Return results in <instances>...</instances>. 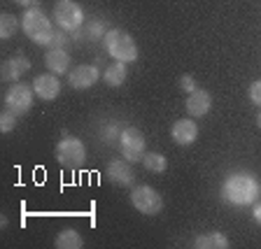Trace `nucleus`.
Instances as JSON below:
<instances>
[{
    "mask_svg": "<svg viewBox=\"0 0 261 249\" xmlns=\"http://www.w3.org/2000/svg\"><path fill=\"white\" fill-rule=\"evenodd\" d=\"M31 70V61L26 59V56L16 54L12 56V59H7L5 63H3V68H0V75H3V81H19V77L23 75V72Z\"/></svg>",
    "mask_w": 261,
    "mask_h": 249,
    "instance_id": "f8f14e48",
    "label": "nucleus"
},
{
    "mask_svg": "<svg viewBox=\"0 0 261 249\" xmlns=\"http://www.w3.org/2000/svg\"><path fill=\"white\" fill-rule=\"evenodd\" d=\"M98 77H100V72H98L96 65H77V68L70 70L68 81H70V87L77 89V91H87V89H91L98 81Z\"/></svg>",
    "mask_w": 261,
    "mask_h": 249,
    "instance_id": "1a4fd4ad",
    "label": "nucleus"
},
{
    "mask_svg": "<svg viewBox=\"0 0 261 249\" xmlns=\"http://www.w3.org/2000/svg\"><path fill=\"white\" fill-rule=\"evenodd\" d=\"M33 96H35L33 87H28L23 81H14L5 93V109L14 112L16 117H21L33 107Z\"/></svg>",
    "mask_w": 261,
    "mask_h": 249,
    "instance_id": "39448f33",
    "label": "nucleus"
},
{
    "mask_svg": "<svg viewBox=\"0 0 261 249\" xmlns=\"http://www.w3.org/2000/svg\"><path fill=\"white\" fill-rule=\"evenodd\" d=\"M54 19L63 31L75 33L84 23V12H82V7L75 0H59L54 7Z\"/></svg>",
    "mask_w": 261,
    "mask_h": 249,
    "instance_id": "423d86ee",
    "label": "nucleus"
},
{
    "mask_svg": "<svg viewBox=\"0 0 261 249\" xmlns=\"http://www.w3.org/2000/svg\"><path fill=\"white\" fill-rule=\"evenodd\" d=\"M19 19H16L14 14H3L0 16V38L3 40H10L12 35H14L16 31H19Z\"/></svg>",
    "mask_w": 261,
    "mask_h": 249,
    "instance_id": "aec40b11",
    "label": "nucleus"
},
{
    "mask_svg": "<svg viewBox=\"0 0 261 249\" xmlns=\"http://www.w3.org/2000/svg\"><path fill=\"white\" fill-rule=\"evenodd\" d=\"M145 135H142V130L138 128H124L119 135V149H121V156L126 158V161L130 163H138L142 161V156H145Z\"/></svg>",
    "mask_w": 261,
    "mask_h": 249,
    "instance_id": "0eeeda50",
    "label": "nucleus"
},
{
    "mask_svg": "<svg viewBox=\"0 0 261 249\" xmlns=\"http://www.w3.org/2000/svg\"><path fill=\"white\" fill-rule=\"evenodd\" d=\"M14 126H16V114L5 109L3 117H0V130H3V133H10V130H14Z\"/></svg>",
    "mask_w": 261,
    "mask_h": 249,
    "instance_id": "412c9836",
    "label": "nucleus"
},
{
    "mask_svg": "<svg viewBox=\"0 0 261 249\" xmlns=\"http://www.w3.org/2000/svg\"><path fill=\"white\" fill-rule=\"evenodd\" d=\"M14 3H16V5H21V7H28L33 0H14Z\"/></svg>",
    "mask_w": 261,
    "mask_h": 249,
    "instance_id": "bb28decb",
    "label": "nucleus"
},
{
    "mask_svg": "<svg viewBox=\"0 0 261 249\" xmlns=\"http://www.w3.org/2000/svg\"><path fill=\"white\" fill-rule=\"evenodd\" d=\"M256 126L261 128V112H259V117H256Z\"/></svg>",
    "mask_w": 261,
    "mask_h": 249,
    "instance_id": "cd10ccee",
    "label": "nucleus"
},
{
    "mask_svg": "<svg viewBox=\"0 0 261 249\" xmlns=\"http://www.w3.org/2000/svg\"><path fill=\"white\" fill-rule=\"evenodd\" d=\"M142 165H145L149 173H163V170L168 168V158L163 156V154H156V152H149L142 156Z\"/></svg>",
    "mask_w": 261,
    "mask_h": 249,
    "instance_id": "6ab92c4d",
    "label": "nucleus"
},
{
    "mask_svg": "<svg viewBox=\"0 0 261 249\" xmlns=\"http://www.w3.org/2000/svg\"><path fill=\"white\" fill-rule=\"evenodd\" d=\"M259 193H261L259 179L250 173L228 175L224 186H222L224 201L231 203V205H252V203H256Z\"/></svg>",
    "mask_w": 261,
    "mask_h": 249,
    "instance_id": "f257e3e1",
    "label": "nucleus"
},
{
    "mask_svg": "<svg viewBox=\"0 0 261 249\" xmlns=\"http://www.w3.org/2000/svg\"><path fill=\"white\" fill-rule=\"evenodd\" d=\"M105 49H108V54L112 56L114 61H121V63H133L138 59V47L133 42L128 33L124 31H117V28H110L105 33Z\"/></svg>",
    "mask_w": 261,
    "mask_h": 249,
    "instance_id": "20e7f679",
    "label": "nucleus"
},
{
    "mask_svg": "<svg viewBox=\"0 0 261 249\" xmlns=\"http://www.w3.org/2000/svg\"><path fill=\"white\" fill-rule=\"evenodd\" d=\"M212 107V96L205 89H194L187 98V112L189 117H205Z\"/></svg>",
    "mask_w": 261,
    "mask_h": 249,
    "instance_id": "ddd939ff",
    "label": "nucleus"
},
{
    "mask_svg": "<svg viewBox=\"0 0 261 249\" xmlns=\"http://www.w3.org/2000/svg\"><path fill=\"white\" fill-rule=\"evenodd\" d=\"M56 161H59L63 168H70V170L82 168L84 161H87V147H84V142L63 130V137H61V142L56 145Z\"/></svg>",
    "mask_w": 261,
    "mask_h": 249,
    "instance_id": "7ed1b4c3",
    "label": "nucleus"
},
{
    "mask_svg": "<svg viewBox=\"0 0 261 249\" xmlns=\"http://www.w3.org/2000/svg\"><path fill=\"white\" fill-rule=\"evenodd\" d=\"M21 28L26 33V38H31L38 44H49L54 38V26L49 21L44 12L40 7H28L21 16Z\"/></svg>",
    "mask_w": 261,
    "mask_h": 249,
    "instance_id": "f03ea898",
    "label": "nucleus"
},
{
    "mask_svg": "<svg viewBox=\"0 0 261 249\" xmlns=\"http://www.w3.org/2000/svg\"><path fill=\"white\" fill-rule=\"evenodd\" d=\"M170 135H173V140L177 142V145L187 147L191 145V142H196V137H198V126H196L194 119H177L173 124V128H170Z\"/></svg>",
    "mask_w": 261,
    "mask_h": 249,
    "instance_id": "9b49d317",
    "label": "nucleus"
},
{
    "mask_svg": "<svg viewBox=\"0 0 261 249\" xmlns=\"http://www.w3.org/2000/svg\"><path fill=\"white\" fill-rule=\"evenodd\" d=\"M56 249H80L82 244V235L77 233L75 228H65V231H61L59 235H56Z\"/></svg>",
    "mask_w": 261,
    "mask_h": 249,
    "instance_id": "a211bd4d",
    "label": "nucleus"
},
{
    "mask_svg": "<svg viewBox=\"0 0 261 249\" xmlns=\"http://www.w3.org/2000/svg\"><path fill=\"white\" fill-rule=\"evenodd\" d=\"M252 214H254L256 224H259V226H261V203H256V205H254V210H252Z\"/></svg>",
    "mask_w": 261,
    "mask_h": 249,
    "instance_id": "a878e982",
    "label": "nucleus"
},
{
    "mask_svg": "<svg viewBox=\"0 0 261 249\" xmlns=\"http://www.w3.org/2000/svg\"><path fill=\"white\" fill-rule=\"evenodd\" d=\"M33 89H35V96H40L42 100H54L61 93V81L54 75H38L33 79Z\"/></svg>",
    "mask_w": 261,
    "mask_h": 249,
    "instance_id": "4468645a",
    "label": "nucleus"
},
{
    "mask_svg": "<svg viewBox=\"0 0 261 249\" xmlns=\"http://www.w3.org/2000/svg\"><path fill=\"white\" fill-rule=\"evenodd\" d=\"M130 203H133V207H136L138 212L149 214V217H154V214H159V212L163 210V198L152 189V186H147V184L133 189V193H130Z\"/></svg>",
    "mask_w": 261,
    "mask_h": 249,
    "instance_id": "6e6552de",
    "label": "nucleus"
},
{
    "mask_svg": "<svg viewBox=\"0 0 261 249\" xmlns=\"http://www.w3.org/2000/svg\"><path fill=\"white\" fill-rule=\"evenodd\" d=\"M44 65L49 68V72L54 75H63L70 68V56L65 49H49L47 56H44Z\"/></svg>",
    "mask_w": 261,
    "mask_h": 249,
    "instance_id": "2eb2a0df",
    "label": "nucleus"
},
{
    "mask_svg": "<svg viewBox=\"0 0 261 249\" xmlns=\"http://www.w3.org/2000/svg\"><path fill=\"white\" fill-rule=\"evenodd\" d=\"M108 177L112 179L114 184L119 186H130L133 179H136V173H133V163L130 161H121V158H114L108 165Z\"/></svg>",
    "mask_w": 261,
    "mask_h": 249,
    "instance_id": "9d476101",
    "label": "nucleus"
},
{
    "mask_svg": "<svg viewBox=\"0 0 261 249\" xmlns=\"http://www.w3.org/2000/svg\"><path fill=\"white\" fill-rule=\"evenodd\" d=\"M105 33H108V31H105V23L103 21H91L87 26V35H89V38H105Z\"/></svg>",
    "mask_w": 261,
    "mask_h": 249,
    "instance_id": "4be33fe9",
    "label": "nucleus"
},
{
    "mask_svg": "<svg viewBox=\"0 0 261 249\" xmlns=\"http://www.w3.org/2000/svg\"><path fill=\"white\" fill-rule=\"evenodd\" d=\"M179 84H182V89H185L187 93H191L196 89V81H194V77H189V75H185L182 77V81H179Z\"/></svg>",
    "mask_w": 261,
    "mask_h": 249,
    "instance_id": "393cba45",
    "label": "nucleus"
},
{
    "mask_svg": "<svg viewBox=\"0 0 261 249\" xmlns=\"http://www.w3.org/2000/svg\"><path fill=\"white\" fill-rule=\"evenodd\" d=\"M196 249H228V240L224 233L219 231H212V233H203L194 240Z\"/></svg>",
    "mask_w": 261,
    "mask_h": 249,
    "instance_id": "dca6fc26",
    "label": "nucleus"
},
{
    "mask_svg": "<svg viewBox=\"0 0 261 249\" xmlns=\"http://www.w3.org/2000/svg\"><path fill=\"white\" fill-rule=\"evenodd\" d=\"M247 93H250V100H252V103L261 107V79L252 81V84H250V91H247Z\"/></svg>",
    "mask_w": 261,
    "mask_h": 249,
    "instance_id": "5701e85b",
    "label": "nucleus"
},
{
    "mask_svg": "<svg viewBox=\"0 0 261 249\" xmlns=\"http://www.w3.org/2000/svg\"><path fill=\"white\" fill-rule=\"evenodd\" d=\"M126 63H121V61H114L112 65H108V70H105V75H103V79H105V84L108 87H121L126 81Z\"/></svg>",
    "mask_w": 261,
    "mask_h": 249,
    "instance_id": "f3484780",
    "label": "nucleus"
},
{
    "mask_svg": "<svg viewBox=\"0 0 261 249\" xmlns=\"http://www.w3.org/2000/svg\"><path fill=\"white\" fill-rule=\"evenodd\" d=\"M65 35L63 33H56L54 31V38H51V42H49V49H63V44H65Z\"/></svg>",
    "mask_w": 261,
    "mask_h": 249,
    "instance_id": "b1692460",
    "label": "nucleus"
}]
</instances>
